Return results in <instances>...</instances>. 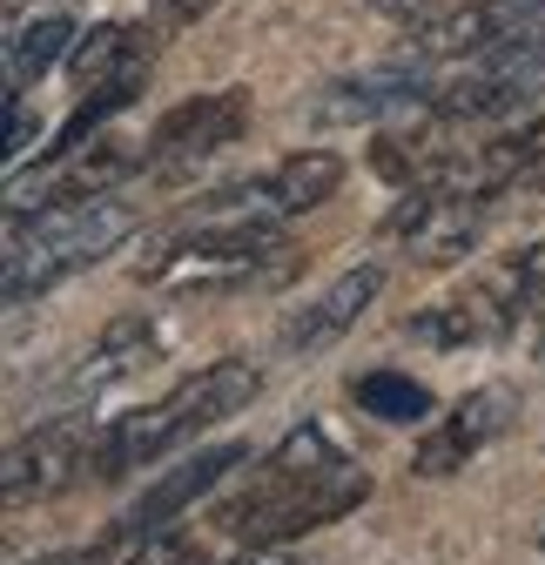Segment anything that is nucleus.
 Instances as JSON below:
<instances>
[{"label":"nucleus","instance_id":"f257e3e1","mask_svg":"<svg viewBox=\"0 0 545 565\" xmlns=\"http://www.w3.org/2000/svg\"><path fill=\"white\" fill-rule=\"evenodd\" d=\"M256 391H263V371H256L249 358H216V364L189 371L162 404L101 424L95 458H88V478H95V484H115V478H128V471H142V465H162L175 445H189V438L210 431V424L236 417Z\"/></svg>","mask_w":545,"mask_h":565},{"label":"nucleus","instance_id":"f03ea898","mask_svg":"<svg viewBox=\"0 0 545 565\" xmlns=\"http://www.w3.org/2000/svg\"><path fill=\"white\" fill-rule=\"evenodd\" d=\"M135 230V209L121 195H101L88 209H67V216H28V223H8V276H0V290H8L14 310L54 297L67 276L95 269L115 243H128Z\"/></svg>","mask_w":545,"mask_h":565},{"label":"nucleus","instance_id":"7ed1b4c3","mask_svg":"<svg viewBox=\"0 0 545 565\" xmlns=\"http://www.w3.org/2000/svg\"><path fill=\"white\" fill-rule=\"evenodd\" d=\"M364 499H371V478L357 465H344V471H330L317 484H297V491H236L229 505H216V525L236 545H290L303 532H323L336 519H351Z\"/></svg>","mask_w":545,"mask_h":565},{"label":"nucleus","instance_id":"20e7f679","mask_svg":"<svg viewBox=\"0 0 545 565\" xmlns=\"http://www.w3.org/2000/svg\"><path fill=\"white\" fill-rule=\"evenodd\" d=\"M95 411H54L47 424H34L28 438L8 445V465H0V491H8V505H41L54 491L82 484L88 478V458H95Z\"/></svg>","mask_w":545,"mask_h":565},{"label":"nucleus","instance_id":"39448f33","mask_svg":"<svg viewBox=\"0 0 545 565\" xmlns=\"http://www.w3.org/2000/svg\"><path fill=\"white\" fill-rule=\"evenodd\" d=\"M512 391L505 384H485V391H464L431 431L418 438V451H412V478H451V471H464L471 458H479L485 445H499L505 431H512Z\"/></svg>","mask_w":545,"mask_h":565},{"label":"nucleus","instance_id":"423d86ee","mask_svg":"<svg viewBox=\"0 0 545 565\" xmlns=\"http://www.w3.org/2000/svg\"><path fill=\"white\" fill-rule=\"evenodd\" d=\"M249 128V95L243 88H210V95H189L175 102L156 135H149V169H189L202 156L229 149V141H243Z\"/></svg>","mask_w":545,"mask_h":565},{"label":"nucleus","instance_id":"0eeeda50","mask_svg":"<svg viewBox=\"0 0 545 565\" xmlns=\"http://www.w3.org/2000/svg\"><path fill=\"white\" fill-rule=\"evenodd\" d=\"M336 189H344V156H336V149H297L263 182L229 189L216 202V216H269V223H284V216H303V209L330 202Z\"/></svg>","mask_w":545,"mask_h":565},{"label":"nucleus","instance_id":"6e6552de","mask_svg":"<svg viewBox=\"0 0 545 565\" xmlns=\"http://www.w3.org/2000/svg\"><path fill=\"white\" fill-rule=\"evenodd\" d=\"M377 290H384V263H357V269H344V276L330 282V290H317V297L284 323L277 350H284V358H323L336 337H351V323L377 303Z\"/></svg>","mask_w":545,"mask_h":565},{"label":"nucleus","instance_id":"1a4fd4ad","mask_svg":"<svg viewBox=\"0 0 545 565\" xmlns=\"http://www.w3.org/2000/svg\"><path fill=\"white\" fill-rule=\"evenodd\" d=\"M249 451L243 445H210V451H195V458H182V465H169L142 499H135L128 512H121V539H142V532H169L202 491H216L236 465H243Z\"/></svg>","mask_w":545,"mask_h":565},{"label":"nucleus","instance_id":"9d476101","mask_svg":"<svg viewBox=\"0 0 545 565\" xmlns=\"http://www.w3.org/2000/svg\"><path fill=\"white\" fill-rule=\"evenodd\" d=\"M438 102V82L418 67H377V75H351V82H330L310 115L317 121H384V115H404V108H425Z\"/></svg>","mask_w":545,"mask_h":565},{"label":"nucleus","instance_id":"9b49d317","mask_svg":"<svg viewBox=\"0 0 545 565\" xmlns=\"http://www.w3.org/2000/svg\"><path fill=\"white\" fill-rule=\"evenodd\" d=\"M512 323H519L512 303L492 290V282H479V290H458V297H445V303H431V310H418V317H404V337L425 343V350H464V343L505 337Z\"/></svg>","mask_w":545,"mask_h":565},{"label":"nucleus","instance_id":"f8f14e48","mask_svg":"<svg viewBox=\"0 0 545 565\" xmlns=\"http://www.w3.org/2000/svg\"><path fill=\"white\" fill-rule=\"evenodd\" d=\"M149 364H156V330H149L142 317H121V323H108V330H101V343L88 350V358L67 371L61 397H67V404H88V397H101V391L128 384L135 371H149Z\"/></svg>","mask_w":545,"mask_h":565},{"label":"nucleus","instance_id":"ddd939ff","mask_svg":"<svg viewBox=\"0 0 545 565\" xmlns=\"http://www.w3.org/2000/svg\"><path fill=\"white\" fill-rule=\"evenodd\" d=\"M344 465H351V458L336 451L330 431H317V424H297L290 438H277V445L256 458V471H249L243 491H297V484H317V478L344 471Z\"/></svg>","mask_w":545,"mask_h":565},{"label":"nucleus","instance_id":"4468645a","mask_svg":"<svg viewBox=\"0 0 545 565\" xmlns=\"http://www.w3.org/2000/svg\"><path fill=\"white\" fill-rule=\"evenodd\" d=\"M75 21L67 14H34V21H14V34H8V102H21L54 61H67L75 54Z\"/></svg>","mask_w":545,"mask_h":565},{"label":"nucleus","instance_id":"2eb2a0df","mask_svg":"<svg viewBox=\"0 0 545 565\" xmlns=\"http://www.w3.org/2000/svg\"><path fill=\"white\" fill-rule=\"evenodd\" d=\"M135 61H149V54H142V41H135V28H121V21L88 28V34L75 41V54H67V67H75V82H82V88L115 82L121 67H135Z\"/></svg>","mask_w":545,"mask_h":565},{"label":"nucleus","instance_id":"dca6fc26","mask_svg":"<svg viewBox=\"0 0 545 565\" xmlns=\"http://www.w3.org/2000/svg\"><path fill=\"white\" fill-rule=\"evenodd\" d=\"M351 397H357V411H371L377 424H418V417H431V391H425L418 377H397V371H364V377L351 384Z\"/></svg>","mask_w":545,"mask_h":565},{"label":"nucleus","instance_id":"f3484780","mask_svg":"<svg viewBox=\"0 0 545 565\" xmlns=\"http://www.w3.org/2000/svg\"><path fill=\"white\" fill-rule=\"evenodd\" d=\"M115 565H202V558H195L189 539H175V525H169V532L128 539V552H115Z\"/></svg>","mask_w":545,"mask_h":565},{"label":"nucleus","instance_id":"a211bd4d","mask_svg":"<svg viewBox=\"0 0 545 565\" xmlns=\"http://www.w3.org/2000/svg\"><path fill=\"white\" fill-rule=\"evenodd\" d=\"M28 149H34V115H28V95H21V102H14V141H8V156L21 162Z\"/></svg>","mask_w":545,"mask_h":565},{"label":"nucleus","instance_id":"6ab92c4d","mask_svg":"<svg viewBox=\"0 0 545 565\" xmlns=\"http://www.w3.org/2000/svg\"><path fill=\"white\" fill-rule=\"evenodd\" d=\"M34 565H115V552H101V545H82V552H47V558H34Z\"/></svg>","mask_w":545,"mask_h":565},{"label":"nucleus","instance_id":"aec40b11","mask_svg":"<svg viewBox=\"0 0 545 565\" xmlns=\"http://www.w3.org/2000/svg\"><path fill=\"white\" fill-rule=\"evenodd\" d=\"M223 565H297V558H284L277 545H249V552H236V558H223Z\"/></svg>","mask_w":545,"mask_h":565},{"label":"nucleus","instance_id":"412c9836","mask_svg":"<svg viewBox=\"0 0 545 565\" xmlns=\"http://www.w3.org/2000/svg\"><path fill=\"white\" fill-rule=\"evenodd\" d=\"M202 8H216V0H169V21H175V28H189Z\"/></svg>","mask_w":545,"mask_h":565},{"label":"nucleus","instance_id":"4be33fe9","mask_svg":"<svg viewBox=\"0 0 545 565\" xmlns=\"http://www.w3.org/2000/svg\"><path fill=\"white\" fill-rule=\"evenodd\" d=\"M371 8H377V14H412V21H418L431 0H371Z\"/></svg>","mask_w":545,"mask_h":565},{"label":"nucleus","instance_id":"5701e85b","mask_svg":"<svg viewBox=\"0 0 545 565\" xmlns=\"http://www.w3.org/2000/svg\"><path fill=\"white\" fill-rule=\"evenodd\" d=\"M519 189H538V195H545V156H538V162L525 169V182H519Z\"/></svg>","mask_w":545,"mask_h":565},{"label":"nucleus","instance_id":"b1692460","mask_svg":"<svg viewBox=\"0 0 545 565\" xmlns=\"http://www.w3.org/2000/svg\"><path fill=\"white\" fill-rule=\"evenodd\" d=\"M8 8H14V21H21V8H28V0H8Z\"/></svg>","mask_w":545,"mask_h":565},{"label":"nucleus","instance_id":"393cba45","mask_svg":"<svg viewBox=\"0 0 545 565\" xmlns=\"http://www.w3.org/2000/svg\"><path fill=\"white\" fill-rule=\"evenodd\" d=\"M538 358H545V330H538Z\"/></svg>","mask_w":545,"mask_h":565},{"label":"nucleus","instance_id":"a878e982","mask_svg":"<svg viewBox=\"0 0 545 565\" xmlns=\"http://www.w3.org/2000/svg\"><path fill=\"white\" fill-rule=\"evenodd\" d=\"M538 552H545V532H538Z\"/></svg>","mask_w":545,"mask_h":565}]
</instances>
